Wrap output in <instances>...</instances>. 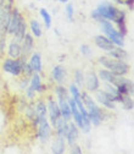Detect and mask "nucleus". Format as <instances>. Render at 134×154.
<instances>
[{
  "label": "nucleus",
  "instance_id": "obj_1",
  "mask_svg": "<svg viewBox=\"0 0 134 154\" xmlns=\"http://www.w3.org/2000/svg\"><path fill=\"white\" fill-rule=\"evenodd\" d=\"M97 10L99 14L105 18V20L113 22V23H122L126 22V12L122 9H118L117 6H115L113 4L109 2H103L101 4L98 5Z\"/></svg>",
  "mask_w": 134,
  "mask_h": 154
},
{
  "label": "nucleus",
  "instance_id": "obj_2",
  "mask_svg": "<svg viewBox=\"0 0 134 154\" xmlns=\"http://www.w3.org/2000/svg\"><path fill=\"white\" fill-rule=\"evenodd\" d=\"M82 94V102L84 104V108L89 115L90 124L94 126H99L105 119H104V111L98 106L95 100L90 97L87 92H81Z\"/></svg>",
  "mask_w": 134,
  "mask_h": 154
},
{
  "label": "nucleus",
  "instance_id": "obj_3",
  "mask_svg": "<svg viewBox=\"0 0 134 154\" xmlns=\"http://www.w3.org/2000/svg\"><path fill=\"white\" fill-rule=\"evenodd\" d=\"M99 64L101 66H104L106 70L113 72L115 75H118V76H124L129 72V65L124 60L113 59V57H110L107 55L99 57Z\"/></svg>",
  "mask_w": 134,
  "mask_h": 154
},
{
  "label": "nucleus",
  "instance_id": "obj_4",
  "mask_svg": "<svg viewBox=\"0 0 134 154\" xmlns=\"http://www.w3.org/2000/svg\"><path fill=\"white\" fill-rule=\"evenodd\" d=\"M100 26H101V31L104 32V34L109 38V39L116 45V47H124V35H122L117 28H115L113 25L107 21V20H104L103 22H100Z\"/></svg>",
  "mask_w": 134,
  "mask_h": 154
},
{
  "label": "nucleus",
  "instance_id": "obj_5",
  "mask_svg": "<svg viewBox=\"0 0 134 154\" xmlns=\"http://www.w3.org/2000/svg\"><path fill=\"white\" fill-rule=\"evenodd\" d=\"M27 61H28V59L22 55L20 57H17V59L7 57V59H5L3 63V70L5 72L12 75V76H20V75H22L23 67H25Z\"/></svg>",
  "mask_w": 134,
  "mask_h": 154
},
{
  "label": "nucleus",
  "instance_id": "obj_6",
  "mask_svg": "<svg viewBox=\"0 0 134 154\" xmlns=\"http://www.w3.org/2000/svg\"><path fill=\"white\" fill-rule=\"evenodd\" d=\"M37 128H38L37 130V134H38L39 141L42 143L49 142V140L51 137L52 130H51V125H50V122H49L46 116H44V118H42L39 120V122H38V125H37Z\"/></svg>",
  "mask_w": 134,
  "mask_h": 154
},
{
  "label": "nucleus",
  "instance_id": "obj_7",
  "mask_svg": "<svg viewBox=\"0 0 134 154\" xmlns=\"http://www.w3.org/2000/svg\"><path fill=\"white\" fill-rule=\"evenodd\" d=\"M12 11V4L4 3L3 5V11L0 14V34H7V26L10 21V16Z\"/></svg>",
  "mask_w": 134,
  "mask_h": 154
},
{
  "label": "nucleus",
  "instance_id": "obj_8",
  "mask_svg": "<svg viewBox=\"0 0 134 154\" xmlns=\"http://www.w3.org/2000/svg\"><path fill=\"white\" fill-rule=\"evenodd\" d=\"M46 108H48V115H49V122H50L51 127L54 128L57 119L61 116L60 108H59V104H57V100H54L52 98H49Z\"/></svg>",
  "mask_w": 134,
  "mask_h": 154
},
{
  "label": "nucleus",
  "instance_id": "obj_9",
  "mask_svg": "<svg viewBox=\"0 0 134 154\" xmlns=\"http://www.w3.org/2000/svg\"><path fill=\"white\" fill-rule=\"evenodd\" d=\"M95 93V99L98 100L99 104H101L103 106H105L106 109H110V110H116V103H113L110 97H109V94L107 92H105L104 89H98L97 92H94Z\"/></svg>",
  "mask_w": 134,
  "mask_h": 154
},
{
  "label": "nucleus",
  "instance_id": "obj_10",
  "mask_svg": "<svg viewBox=\"0 0 134 154\" xmlns=\"http://www.w3.org/2000/svg\"><path fill=\"white\" fill-rule=\"evenodd\" d=\"M84 86L87 88V91L89 92H97L100 87V80H99V76L95 73L94 71H90L87 73L85 76V80H84Z\"/></svg>",
  "mask_w": 134,
  "mask_h": 154
},
{
  "label": "nucleus",
  "instance_id": "obj_11",
  "mask_svg": "<svg viewBox=\"0 0 134 154\" xmlns=\"http://www.w3.org/2000/svg\"><path fill=\"white\" fill-rule=\"evenodd\" d=\"M22 15L20 12V10H18L17 8H13L12 11H11V16H10V21H9V26H7V34H13L18 27V25H20L21 20H22Z\"/></svg>",
  "mask_w": 134,
  "mask_h": 154
},
{
  "label": "nucleus",
  "instance_id": "obj_12",
  "mask_svg": "<svg viewBox=\"0 0 134 154\" xmlns=\"http://www.w3.org/2000/svg\"><path fill=\"white\" fill-rule=\"evenodd\" d=\"M33 48H34L33 35L31 33H26V35L23 37V39L21 42V55L28 59V56L33 53Z\"/></svg>",
  "mask_w": 134,
  "mask_h": 154
},
{
  "label": "nucleus",
  "instance_id": "obj_13",
  "mask_svg": "<svg viewBox=\"0 0 134 154\" xmlns=\"http://www.w3.org/2000/svg\"><path fill=\"white\" fill-rule=\"evenodd\" d=\"M78 137H79V128L77 127V125L74 122L68 121V127H67V131L65 134V140L67 141L68 144H72L78 141Z\"/></svg>",
  "mask_w": 134,
  "mask_h": 154
},
{
  "label": "nucleus",
  "instance_id": "obj_14",
  "mask_svg": "<svg viewBox=\"0 0 134 154\" xmlns=\"http://www.w3.org/2000/svg\"><path fill=\"white\" fill-rule=\"evenodd\" d=\"M51 76L54 81L59 85H64L67 81V71L62 65H56L51 71Z\"/></svg>",
  "mask_w": 134,
  "mask_h": 154
},
{
  "label": "nucleus",
  "instance_id": "obj_15",
  "mask_svg": "<svg viewBox=\"0 0 134 154\" xmlns=\"http://www.w3.org/2000/svg\"><path fill=\"white\" fill-rule=\"evenodd\" d=\"M94 42H95V44H97V47H98L99 49L105 50V51H109V50H111L113 47H116L105 34H104V35H101V34L95 35Z\"/></svg>",
  "mask_w": 134,
  "mask_h": 154
},
{
  "label": "nucleus",
  "instance_id": "obj_16",
  "mask_svg": "<svg viewBox=\"0 0 134 154\" xmlns=\"http://www.w3.org/2000/svg\"><path fill=\"white\" fill-rule=\"evenodd\" d=\"M57 104H59V108H60L61 118L65 119L66 121H71L72 120V114H71V108H70V104H68V99L57 98Z\"/></svg>",
  "mask_w": 134,
  "mask_h": 154
},
{
  "label": "nucleus",
  "instance_id": "obj_17",
  "mask_svg": "<svg viewBox=\"0 0 134 154\" xmlns=\"http://www.w3.org/2000/svg\"><path fill=\"white\" fill-rule=\"evenodd\" d=\"M28 64L32 66L34 72H42L43 70V65H42V56L39 53H32L28 56Z\"/></svg>",
  "mask_w": 134,
  "mask_h": 154
},
{
  "label": "nucleus",
  "instance_id": "obj_18",
  "mask_svg": "<svg viewBox=\"0 0 134 154\" xmlns=\"http://www.w3.org/2000/svg\"><path fill=\"white\" fill-rule=\"evenodd\" d=\"M29 87L33 88L35 92L42 93L45 91V86L42 83V79L38 72H34L31 77H29Z\"/></svg>",
  "mask_w": 134,
  "mask_h": 154
},
{
  "label": "nucleus",
  "instance_id": "obj_19",
  "mask_svg": "<svg viewBox=\"0 0 134 154\" xmlns=\"http://www.w3.org/2000/svg\"><path fill=\"white\" fill-rule=\"evenodd\" d=\"M107 56L113 57V59H120V60H127L128 59V53L122 47H113L111 50L107 51Z\"/></svg>",
  "mask_w": 134,
  "mask_h": 154
},
{
  "label": "nucleus",
  "instance_id": "obj_20",
  "mask_svg": "<svg viewBox=\"0 0 134 154\" xmlns=\"http://www.w3.org/2000/svg\"><path fill=\"white\" fill-rule=\"evenodd\" d=\"M27 33V23H26V20H25V17H22V20L20 22V25H18L16 32L12 34L13 35V41L18 42V43H21L22 39H23V37L26 35Z\"/></svg>",
  "mask_w": 134,
  "mask_h": 154
},
{
  "label": "nucleus",
  "instance_id": "obj_21",
  "mask_svg": "<svg viewBox=\"0 0 134 154\" xmlns=\"http://www.w3.org/2000/svg\"><path fill=\"white\" fill-rule=\"evenodd\" d=\"M7 55L11 59H17L21 56V43H18L16 41H11L7 47Z\"/></svg>",
  "mask_w": 134,
  "mask_h": 154
},
{
  "label": "nucleus",
  "instance_id": "obj_22",
  "mask_svg": "<svg viewBox=\"0 0 134 154\" xmlns=\"http://www.w3.org/2000/svg\"><path fill=\"white\" fill-rule=\"evenodd\" d=\"M67 127H68V121H66L65 119H62L61 116L57 119L54 128H55V134L56 136H60V137H65L66 134V131H67Z\"/></svg>",
  "mask_w": 134,
  "mask_h": 154
},
{
  "label": "nucleus",
  "instance_id": "obj_23",
  "mask_svg": "<svg viewBox=\"0 0 134 154\" xmlns=\"http://www.w3.org/2000/svg\"><path fill=\"white\" fill-rule=\"evenodd\" d=\"M51 152L55 154H62L65 153V137L56 136L52 144H51Z\"/></svg>",
  "mask_w": 134,
  "mask_h": 154
},
{
  "label": "nucleus",
  "instance_id": "obj_24",
  "mask_svg": "<svg viewBox=\"0 0 134 154\" xmlns=\"http://www.w3.org/2000/svg\"><path fill=\"white\" fill-rule=\"evenodd\" d=\"M99 80H101L103 82H107V83H111V85H115L116 82V79L118 75H115L113 72L109 71V70H100L99 71Z\"/></svg>",
  "mask_w": 134,
  "mask_h": 154
},
{
  "label": "nucleus",
  "instance_id": "obj_25",
  "mask_svg": "<svg viewBox=\"0 0 134 154\" xmlns=\"http://www.w3.org/2000/svg\"><path fill=\"white\" fill-rule=\"evenodd\" d=\"M34 109H35V115L38 119H42L44 116L48 115V108H46V104L44 103L43 99H39L35 104H34Z\"/></svg>",
  "mask_w": 134,
  "mask_h": 154
},
{
  "label": "nucleus",
  "instance_id": "obj_26",
  "mask_svg": "<svg viewBox=\"0 0 134 154\" xmlns=\"http://www.w3.org/2000/svg\"><path fill=\"white\" fill-rule=\"evenodd\" d=\"M29 29H31V34L33 37H37V38H40L42 34H43V31H42V26L39 23V21L35 20V18H32L29 21Z\"/></svg>",
  "mask_w": 134,
  "mask_h": 154
},
{
  "label": "nucleus",
  "instance_id": "obj_27",
  "mask_svg": "<svg viewBox=\"0 0 134 154\" xmlns=\"http://www.w3.org/2000/svg\"><path fill=\"white\" fill-rule=\"evenodd\" d=\"M55 94L57 98H61V99H68L70 97V93L68 89L64 87V85H57L55 88Z\"/></svg>",
  "mask_w": 134,
  "mask_h": 154
},
{
  "label": "nucleus",
  "instance_id": "obj_28",
  "mask_svg": "<svg viewBox=\"0 0 134 154\" xmlns=\"http://www.w3.org/2000/svg\"><path fill=\"white\" fill-rule=\"evenodd\" d=\"M39 14H40V16L43 18V22H44L45 27L46 28H50L51 27V15L49 14V11L46 9H40L39 10Z\"/></svg>",
  "mask_w": 134,
  "mask_h": 154
},
{
  "label": "nucleus",
  "instance_id": "obj_29",
  "mask_svg": "<svg viewBox=\"0 0 134 154\" xmlns=\"http://www.w3.org/2000/svg\"><path fill=\"white\" fill-rule=\"evenodd\" d=\"M84 80H85V76L81 70H77L74 72V81H76V85H77L79 88L84 87Z\"/></svg>",
  "mask_w": 134,
  "mask_h": 154
},
{
  "label": "nucleus",
  "instance_id": "obj_30",
  "mask_svg": "<svg viewBox=\"0 0 134 154\" xmlns=\"http://www.w3.org/2000/svg\"><path fill=\"white\" fill-rule=\"evenodd\" d=\"M121 104L124 110H132L133 109V99L130 98V95H123Z\"/></svg>",
  "mask_w": 134,
  "mask_h": 154
},
{
  "label": "nucleus",
  "instance_id": "obj_31",
  "mask_svg": "<svg viewBox=\"0 0 134 154\" xmlns=\"http://www.w3.org/2000/svg\"><path fill=\"white\" fill-rule=\"evenodd\" d=\"M66 16L68 18V21H73L74 20V8L72 4H67L66 5Z\"/></svg>",
  "mask_w": 134,
  "mask_h": 154
},
{
  "label": "nucleus",
  "instance_id": "obj_32",
  "mask_svg": "<svg viewBox=\"0 0 134 154\" xmlns=\"http://www.w3.org/2000/svg\"><path fill=\"white\" fill-rule=\"evenodd\" d=\"M90 16H91V18H93V20H95V21H97V22H103L104 20H105V18L99 14V11L97 10V9H95V10H93L91 11V14H90Z\"/></svg>",
  "mask_w": 134,
  "mask_h": 154
},
{
  "label": "nucleus",
  "instance_id": "obj_33",
  "mask_svg": "<svg viewBox=\"0 0 134 154\" xmlns=\"http://www.w3.org/2000/svg\"><path fill=\"white\" fill-rule=\"evenodd\" d=\"M79 49H81V54H82V55H84V56H87V57H89V56L91 55V50H90V47H89L88 44H82Z\"/></svg>",
  "mask_w": 134,
  "mask_h": 154
},
{
  "label": "nucleus",
  "instance_id": "obj_34",
  "mask_svg": "<svg viewBox=\"0 0 134 154\" xmlns=\"http://www.w3.org/2000/svg\"><path fill=\"white\" fill-rule=\"evenodd\" d=\"M22 73H25V76H27V77H31V76L34 73V71H33L32 66L28 64V61L26 63V65H25V67H23V71H22Z\"/></svg>",
  "mask_w": 134,
  "mask_h": 154
},
{
  "label": "nucleus",
  "instance_id": "obj_35",
  "mask_svg": "<svg viewBox=\"0 0 134 154\" xmlns=\"http://www.w3.org/2000/svg\"><path fill=\"white\" fill-rule=\"evenodd\" d=\"M5 43H6V35L0 34V56L4 54V50H5Z\"/></svg>",
  "mask_w": 134,
  "mask_h": 154
},
{
  "label": "nucleus",
  "instance_id": "obj_36",
  "mask_svg": "<svg viewBox=\"0 0 134 154\" xmlns=\"http://www.w3.org/2000/svg\"><path fill=\"white\" fill-rule=\"evenodd\" d=\"M70 152H71V153H77V154H81V153H82V148L77 144V142H76V143L70 144Z\"/></svg>",
  "mask_w": 134,
  "mask_h": 154
},
{
  "label": "nucleus",
  "instance_id": "obj_37",
  "mask_svg": "<svg viewBox=\"0 0 134 154\" xmlns=\"http://www.w3.org/2000/svg\"><path fill=\"white\" fill-rule=\"evenodd\" d=\"M28 86H29V77L25 76L23 79L20 80V88H21V89H26Z\"/></svg>",
  "mask_w": 134,
  "mask_h": 154
},
{
  "label": "nucleus",
  "instance_id": "obj_38",
  "mask_svg": "<svg viewBox=\"0 0 134 154\" xmlns=\"http://www.w3.org/2000/svg\"><path fill=\"white\" fill-rule=\"evenodd\" d=\"M26 95H27L28 99H34V97H35V91L28 86V87L26 88Z\"/></svg>",
  "mask_w": 134,
  "mask_h": 154
},
{
  "label": "nucleus",
  "instance_id": "obj_39",
  "mask_svg": "<svg viewBox=\"0 0 134 154\" xmlns=\"http://www.w3.org/2000/svg\"><path fill=\"white\" fill-rule=\"evenodd\" d=\"M133 4H134V0H124V4L123 5H127L128 9L132 11L133 10Z\"/></svg>",
  "mask_w": 134,
  "mask_h": 154
},
{
  "label": "nucleus",
  "instance_id": "obj_40",
  "mask_svg": "<svg viewBox=\"0 0 134 154\" xmlns=\"http://www.w3.org/2000/svg\"><path fill=\"white\" fill-rule=\"evenodd\" d=\"M116 4H120V5H123L124 4V0H113Z\"/></svg>",
  "mask_w": 134,
  "mask_h": 154
},
{
  "label": "nucleus",
  "instance_id": "obj_41",
  "mask_svg": "<svg viewBox=\"0 0 134 154\" xmlns=\"http://www.w3.org/2000/svg\"><path fill=\"white\" fill-rule=\"evenodd\" d=\"M3 5H4V2L0 0V14H1V11H3Z\"/></svg>",
  "mask_w": 134,
  "mask_h": 154
},
{
  "label": "nucleus",
  "instance_id": "obj_42",
  "mask_svg": "<svg viewBox=\"0 0 134 154\" xmlns=\"http://www.w3.org/2000/svg\"><path fill=\"white\" fill-rule=\"evenodd\" d=\"M3 2H4V3H9V4H13L15 0H3Z\"/></svg>",
  "mask_w": 134,
  "mask_h": 154
},
{
  "label": "nucleus",
  "instance_id": "obj_43",
  "mask_svg": "<svg viewBox=\"0 0 134 154\" xmlns=\"http://www.w3.org/2000/svg\"><path fill=\"white\" fill-rule=\"evenodd\" d=\"M56 2H60V3H64V4H66V3H68V0H56Z\"/></svg>",
  "mask_w": 134,
  "mask_h": 154
},
{
  "label": "nucleus",
  "instance_id": "obj_44",
  "mask_svg": "<svg viewBox=\"0 0 134 154\" xmlns=\"http://www.w3.org/2000/svg\"><path fill=\"white\" fill-rule=\"evenodd\" d=\"M43 2H46V0H43Z\"/></svg>",
  "mask_w": 134,
  "mask_h": 154
}]
</instances>
